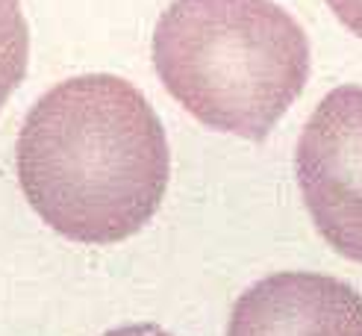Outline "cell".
Listing matches in <instances>:
<instances>
[{"label": "cell", "instance_id": "obj_7", "mask_svg": "<svg viewBox=\"0 0 362 336\" xmlns=\"http://www.w3.org/2000/svg\"><path fill=\"white\" fill-rule=\"evenodd\" d=\"M103 336H171V333H168V330H162L159 325L141 322V325H124V328H115V330L103 333Z\"/></svg>", "mask_w": 362, "mask_h": 336}, {"label": "cell", "instance_id": "obj_5", "mask_svg": "<svg viewBox=\"0 0 362 336\" xmlns=\"http://www.w3.org/2000/svg\"><path fill=\"white\" fill-rule=\"evenodd\" d=\"M30 62V27L21 0H0V110L21 86Z\"/></svg>", "mask_w": 362, "mask_h": 336}, {"label": "cell", "instance_id": "obj_6", "mask_svg": "<svg viewBox=\"0 0 362 336\" xmlns=\"http://www.w3.org/2000/svg\"><path fill=\"white\" fill-rule=\"evenodd\" d=\"M327 6L351 33L362 35V0H327Z\"/></svg>", "mask_w": 362, "mask_h": 336}, {"label": "cell", "instance_id": "obj_2", "mask_svg": "<svg viewBox=\"0 0 362 336\" xmlns=\"http://www.w3.org/2000/svg\"><path fill=\"white\" fill-rule=\"evenodd\" d=\"M159 80L212 130L262 141L310 77V39L274 0H174L153 30Z\"/></svg>", "mask_w": 362, "mask_h": 336}, {"label": "cell", "instance_id": "obj_3", "mask_svg": "<svg viewBox=\"0 0 362 336\" xmlns=\"http://www.w3.org/2000/svg\"><path fill=\"white\" fill-rule=\"evenodd\" d=\"M295 174L324 242L362 262V86H339L306 121Z\"/></svg>", "mask_w": 362, "mask_h": 336}, {"label": "cell", "instance_id": "obj_1", "mask_svg": "<svg viewBox=\"0 0 362 336\" xmlns=\"http://www.w3.org/2000/svg\"><path fill=\"white\" fill-rule=\"evenodd\" d=\"M15 156L30 207L57 233L86 245L139 233L171 174L159 115L133 83L112 74L53 86L27 112Z\"/></svg>", "mask_w": 362, "mask_h": 336}, {"label": "cell", "instance_id": "obj_4", "mask_svg": "<svg viewBox=\"0 0 362 336\" xmlns=\"http://www.w3.org/2000/svg\"><path fill=\"white\" fill-rule=\"evenodd\" d=\"M227 336H362V295L318 272H277L242 292Z\"/></svg>", "mask_w": 362, "mask_h": 336}]
</instances>
